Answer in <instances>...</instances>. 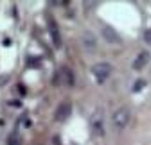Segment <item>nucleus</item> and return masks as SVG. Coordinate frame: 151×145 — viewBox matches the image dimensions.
<instances>
[{"label": "nucleus", "instance_id": "nucleus-2", "mask_svg": "<svg viewBox=\"0 0 151 145\" xmlns=\"http://www.w3.org/2000/svg\"><path fill=\"white\" fill-rule=\"evenodd\" d=\"M90 131L93 136H103L104 134V122H103V109H96L90 117Z\"/></svg>", "mask_w": 151, "mask_h": 145}, {"label": "nucleus", "instance_id": "nucleus-4", "mask_svg": "<svg viewBox=\"0 0 151 145\" xmlns=\"http://www.w3.org/2000/svg\"><path fill=\"white\" fill-rule=\"evenodd\" d=\"M70 104L68 102H61L60 106H58V109H56V113H54V118L58 120V122H65L68 117H70Z\"/></svg>", "mask_w": 151, "mask_h": 145}, {"label": "nucleus", "instance_id": "nucleus-7", "mask_svg": "<svg viewBox=\"0 0 151 145\" xmlns=\"http://www.w3.org/2000/svg\"><path fill=\"white\" fill-rule=\"evenodd\" d=\"M147 63H149V52L142 50V52L139 54V56L133 59V70H142Z\"/></svg>", "mask_w": 151, "mask_h": 145}, {"label": "nucleus", "instance_id": "nucleus-12", "mask_svg": "<svg viewBox=\"0 0 151 145\" xmlns=\"http://www.w3.org/2000/svg\"><path fill=\"white\" fill-rule=\"evenodd\" d=\"M29 63H31V66H38L40 59H38V58H29Z\"/></svg>", "mask_w": 151, "mask_h": 145}, {"label": "nucleus", "instance_id": "nucleus-10", "mask_svg": "<svg viewBox=\"0 0 151 145\" xmlns=\"http://www.w3.org/2000/svg\"><path fill=\"white\" fill-rule=\"evenodd\" d=\"M144 86H146V81H144V79H139V81L133 84V92H135V93H137V92H140Z\"/></svg>", "mask_w": 151, "mask_h": 145}, {"label": "nucleus", "instance_id": "nucleus-8", "mask_svg": "<svg viewBox=\"0 0 151 145\" xmlns=\"http://www.w3.org/2000/svg\"><path fill=\"white\" fill-rule=\"evenodd\" d=\"M60 74L63 75V81L68 84V86H72L74 84V74H72V70H68V68H63Z\"/></svg>", "mask_w": 151, "mask_h": 145}, {"label": "nucleus", "instance_id": "nucleus-1", "mask_svg": "<svg viewBox=\"0 0 151 145\" xmlns=\"http://www.w3.org/2000/svg\"><path fill=\"white\" fill-rule=\"evenodd\" d=\"M129 118H131V113H129V107L126 106H119L111 115V124L117 131H122L126 129V125L129 124Z\"/></svg>", "mask_w": 151, "mask_h": 145}, {"label": "nucleus", "instance_id": "nucleus-11", "mask_svg": "<svg viewBox=\"0 0 151 145\" xmlns=\"http://www.w3.org/2000/svg\"><path fill=\"white\" fill-rule=\"evenodd\" d=\"M144 40H146L147 43H151V29H147V31L144 32Z\"/></svg>", "mask_w": 151, "mask_h": 145}, {"label": "nucleus", "instance_id": "nucleus-5", "mask_svg": "<svg viewBox=\"0 0 151 145\" xmlns=\"http://www.w3.org/2000/svg\"><path fill=\"white\" fill-rule=\"evenodd\" d=\"M81 41H83V47L86 48V52H93L96 47H97V40H96V36H93L92 32H85Z\"/></svg>", "mask_w": 151, "mask_h": 145}, {"label": "nucleus", "instance_id": "nucleus-3", "mask_svg": "<svg viewBox=\"0 0 151 145\" xmlns=\"http://www.w3.org/2000/svg\"><path fill=\"white\" fill-rule=\"evenodd\" d=\"M92 74H93V77H96L97 82H104L111 74V66L108 63H97V65H93Z\"/></svg>", "mask_w": 151, "mask_h": 145}, {"label": "nucleus", "instance_id": "nucleus-6", "mask_svg": "<svg viewBox=\"0 0 151 145\" xmlns=\"http://www.w3.org/2000/svg\"><path fill=\"white\" fill-rule=\"evenodd\" d=\"M103 36H104V40H106L108 43H115V45H119V43H121L119 34L113 31L110 25H104V27H103Z\"/></svg>", "mask_w": 151, "mask_h": 145}, {"label": "nucleus", "instance_id": "nucleus-9", "mask_svg": "<svg viewBox=\"0 0 151 145\" xmlns=\"http://www.w3.org/2000/svg\"><path fill=\"white\" fill-rule=\"evenodd\" d=\"M7 145H22V136L18 134V133H11L9 136H7V141H6Z\"/></svg>", "mask_w": 151, "mask_h": 145}, {"label": "nucleus", "instance_id": "nucleus-14", "mask_svg": "<svg viewBox=\"0 0 151 145\" xmlns=\"http://www.w3.org/2000/svg\"><path fill=\"white\" fill-rule=\"evenodd\" d=\"M22 124L25 125V127H29V125H31V122H29V118H22Z\"/></svg>", "mask_w": 151, "mask_h": 145}, {"label": "nucleus", "instance_id": "nucleus-13", "mask_svg": "<svg viewBox=\"0 0 151 145\" xmlns=\"http://www.w3.org/2000/svg\"><path fill=\"white\" fill-rule=\"evenodd\" d=\"M18 92H20V95H25V93H27V90H25L22 84H18Z\"/></svg>", "mask_w": 151, "mask_h": 145}]
</instances>
